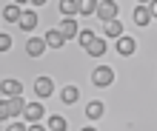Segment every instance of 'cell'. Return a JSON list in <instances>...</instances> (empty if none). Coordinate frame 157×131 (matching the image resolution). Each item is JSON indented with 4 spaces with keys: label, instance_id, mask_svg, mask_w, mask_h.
Instances as JSON below:
<instances>
[{
    "label": "cell",
    "instance_id": "cell-23",
    "mask_svg": "<svg viewBox=\"0 0 157 131\" xmlns=\"http://www.w3.org/2000/svg\"><path fill=\"white\" fill-rule=\"evenodd\" d=\"M9 100H0V120H9Z\"/></svg>",
    "mask_w": 157,
    "mask_h": 131
},
{
    "label": "cell",
    "instance_id": "cell-24",
    "mask_svg": "<svg viewBox=\"0 0 157 131\" xmlns=\"http://www.w3.org/2000/svg\"><path fill=\"white\" fill-rule=\"evenodd\" d=\"M6 131H26V125H23V123H9Z\"/></svg>",
    "mask_w": 157,
    "mask_h": 131
},
{
    "label": "cell",
    "instance_id": "cell-21",
    "mask_svg": "<svg viewBox=\"0 0 157 131\" xmlns=\"http://www.w3.org/2000/svg\"><path fill=\"white\" fill-rule=\"evenodd\" d=\"M77 40H80V46H89L91 40H94V32H89V29H80V32H77Z\"/></svg>",
    "mask_w": 157,
    "mask_h": 131
},
{
    "label": "cell",
    "instance_id": "cell-17",
    "mask_svg": "<svg viewBox=\"0 0 157 131\" xmlns=\"http://www.w3.org/2000/svg\"><path fill=\"white\" fill-rule=\"evenodd\" d=\"M103 34L106 37H120V34H123V23H117V17H114V20H109L103 26Z\"/></svg>",
    "mask_w": 157,
    "mask_h": 131
},
{
    "label": "cell",
    "instance_id": "cell-15",
    "mask_svg": "<svg viewBox=\"0 0 157 131\" xmlns=\"http://www.w3.org/2000/svg\"><path fill=\"white\" fill-rule=\"evenodd\" d=\"M103 111H106L103 103H100V100H91L89 106H86V117L89 120H100V117H103Z\"/></svg>",
    "mask_w": 157,
    "mask_h": 131
},
{
    "label": "cell",
    "instance_id": "cell-22",
    "mask_svg": "<svg viewBox=\"0 0 157 131\" xmlns=\"http://www.w3.org/2000/svg\"><path fill=\"white\" fill-rule=\"evenodd\" d=\"M12 49V37L9 34H0V51H9Z\"/></svg>",
    "mask_w": 157,
    "mask_h": 131
},
{
    "label": "cell",
    "instance_id": "cell-16",
    "mask_svg": "<svg viewBox=\"0 0 157 131\" xmlns=\"http://www.w3.org/2000/svg\"><path fill=\"white\" fill-rule=\"evenodd\" d=\"M77 97H80V88L77 86H66V88L60 91V100L69 103V106H71V103H77Z\"/></svg>",
    "mask_w": 157,
    "mask_h": 131
},
{
    "label": "cell",
    "instance_id": "cell-9",
    "mask_svg": "<svg viewBox=\"0 0 157 131\" xmlns=\"http://www.w3.org/2000/svg\"><path fill=\"white\" fill-rule=\"evenodd\" d=\"M43 51H46V40H40V37H32V40L26 43V54H29V57H40Z\"/></svg>",
    "mask_w": 157,
    "mask_h": 131
},
{
    "label": "cell",
    "instance_id": "cell-2",
    "mask_svg": "<svg viewBox=\"0 0 157 131\" xmlns=\"http://www.w3.org/2000/svg\"><path fill=\"white\" fill-rule=\"evenodd\" d=\"M103 23H109V20H114L117 17V3L114 0H97V12H94Z\"/></svg>",
    "mask_w": 157,
    "mask_h": 131
},
{
    "label": "cell",
    "instance_id": "cell-6",
    "mask_svg": "<svg viewBox=\"0 0 157 131\" xmlns=\"http://www.w3.org/2000/svg\"><path fill=\"white\" fill-rule=\"evenodd\" d=\"M0 91L6 97H17V94H23V83L20 80H3L0 83Z\"/></svg>",
    "mask_w": 157,
    "mask_h": 131
},
{
    "label": "cell",
    "instance_id": "cell-10",
    "mask_svg": "<svg viewBox=\"0 0 157 131\" xmlns=\"http://www.w3.org/2000/svg\"><path fill=\"white\" fill-rule=\"evenodd\" d=\"M43 40H46V49H60V46L66 43V37H63L57 29H52V32H46V37H43Z\"/></svg>",
    "mask_w": 157,
    "mask_h": 131
},
{
    "label": "cell",
    "instance_id": "cell-5",
    "mask_svg": "<svg viewBox=\"0 0 157 131\" xmlns=\"http://www.w3.org/2000/svg\"><path fill=\"white\" fill-rule=\"evenodd\" d=\"M34 94H37V97L54 94V83H52L49 77H37V80H34Z\"/></svg>",
    "mask_w": 157,
    "mask_h": 131
},
{
    "label": "cell",
    "instance_id": "cell-3",
    "mask_svg": "<svg viewBox=\"0 0 157 131\" xmlns=\"http://www.w3.org/2000/svg\"><path fill=\"white\" fill-rule=\"evenodd\" d=\"M43 114H46V111H43L40 103H26V108H23V114H20V117L26 120V123H40Z\"/></svg>",
    "mask_w": 157,
    "mask_h": 131
},
{
    "label": "cell",
    "instance_id": "cell-7",
    "mask_svg": "<svg viewBox=\"0 0 157 131\" xmlns=\"http://www.w3.org/2000/svg\"><path fill=\"white\" fill-rule=\"evenodd\" d=\"M37 14H34V12H23L20 14V20H17V26H20V29L23 32H34V29H37Z\"/></svg>",
    "mask_w": 157,
    "mask_h": 131
},
{
    "label": "cell",
    "instance_id": "cell-20",
    "mask_svg": "<svg viewBox=\"0 0 157 131\" xmlns=\"http://www.w3.org/2000/svg\"><path fill=\"white\" fill-rule=\"evenodd\" d=\"M49 131H66V120H63L60 114L49 117Z\"/></svg>",
    "mask_w": 157,
    "mask_h": 131
},
{
    "label": "cell",
    "instance_id": "cell-30",
    "mask_svg": "<svg viewBox=\"0 0 157 131\" xmlns=\"http://www.w3.org/2000/svg\"><path fill=\"white\" fill-rule=\"evenodd\" d=\"M83 131H94V128H83Z\"/></svg>",
    "mask_w": 157,
    "mask_h": 131
},
{
    "label": "cell",
    "instance_id": "cell-29",
    "mask_svg": "<svg viewBox=\"0 0 157 131\" xmlns=\"http://www.w3.org/2000/svg\"><path fill=\"white\" fill-rule=\"evenodd\" d=\"M14 3H20V6H23V3H29V0H14Z\"/></svg>",
    "mask_w": 157,
    "mask_h": 131
},
{
    "label": "cell",
    "instance_id": "cell-26",
    "mask_svg": "<svg viewBox=\"0 0 157 131\" xmlns=\"http://www.w3.org/2000/svg\"><path fill=\"white\" fill-rule=\"evenodd\" d=\"M26 131H46V128H43V125H40V123H32V125H29V128H26Z\"/></svg>",
    "mask_w": 157,
    "mask_h": 131
},
{
    "label": "cell",
    "instance_id": "cell-12",
    "mask_svg": "<svg viewBox=\"0 0 157 131\" xmlns=\"http://www.w3.org/2000/svg\"><path fill=\"white\" fill-rule=\"evenodd\" d=\"M132 17H134V23H137V26H149L151 12H149V6H143V3H140V6L134 9V14H132Z\"/></svg>",
    "mask_w": 157,
    "mask_h": 131
},
{
    "label": "cell",
    "instance_id": "cell-27",
    "mask_svg": "<svg viewBox=\"0 0 157 131\" xmlns=\"http://www.w3.org/2000/svg\"><path fill=\"white\" fill-rule=\"evenodd\" d=\"M29 3H34V6H43V3H46V0H29Z\"/></svg>",
    "mask_w": 157,
    "mask_h": 131
},
{
    "label": "cell",
    "instance_id": "cell-11",
    "mask_svg": "<svg viewBox=\"0 0 157 131\" xmlns=\"http://www.w3.org/2000/svg\"><path fill=\"white\" fill-rule=\"evenodd\" d=\"M86 51L91 54V57H103V54H106V40H103V37H94V40L86 46Z\"/></svg>",
    "mask_w": 157,
    "mask_h": 131
},
{
    "label": "cell",
    "instance_id": "cell-28",
    "mask_svg": "<svg viewBox=\"0 0 157 131\" xmlns=\"http://www.w3.org/2000/svg\"><path fill=\"white\" fill-rule=\"evenodd\" d=\"M137 3H143V6H149V3H151V0H137Z\"/></svg>",
    "mask_w": 157,
    "mask_h": 131
},
{
    "label": "cell",
    "instance_id": "cell-19",
    "mask_svg": "<svg viewBox=\"0 0 157 131\" xmlns=\"http://www.w3.org/2000/svg\"><path fill=\"white\" fill-rule=\"evenodd\" d=\"M60 12L66 17H75L77 14V0H60Z\"/></svg>",
    "mask_w": 157,
    "mask_h": 131
},
{
    "label": "cell",
    "instance_id": "cell-8",
    "mask_svg": "<svg viewBox=\"0 0 157 131\" xmlns=\"http://www.w3.org/2000/svg\"><path fill=\"white\" fill-rule=\"evenodd\" d=\"M134 49H137L134 37H123V34L117 37V51L123 54V57H128V54H134Z\"/></svg>",
    "mask_w": 157,
    "mask_h": 131
},
{
    "label": "cell",
    "instance_id": "cell-25",
    "mask_svg": "<svg viewBox=\"0 0 157 131\" xmlns=\"http://www.w3.org/2000/svg\"><path fill=\"white\" fill-rule=\"evenodd\" d=\"M149 12H151V17H157V0H151V3H149Z\"/></svg>",
    "mask_w": 157,
    "mask_h": 131
},
{
    "label": "cell",
    "instance_id": "cell-14",
    "mask_svg": "<svg viewBox=\"0 0 157 131\" xmlns=\"http://www.w3.org/2000/svg\"><path fill=\"white\" fill-rule=\"evenodd\" d=\"M20 14H23V9H20V3H9L6 9H3V17L9 23H17L20 20Z\"/></svg>",
    "mask_w": 157,
    "mask_h": 131
},
{
    "label": "cell",
    "instance_id": "cell-13",
    "mask_svg": "<svg viewBox=\"0 0 157 131\" xmlns=\"http://www.w3.org/2000/svg\"><path fill=\"white\" fill-rule=\"evenodd\" d=\"M23 108H26V100H23V94L9 97V114H12V117H20V114H23Z\"/></svg>",
    "mask_w": 157,
    "mask_h": 131
},
{
    "label": "cell",
    "instance_id": "cell-1",
    "mask_svg": "<svg viewBox=\"0 0 157 131\" xmlns=\"http://www.w3.org/2000/svg\"><path fill=\"white\" fill-rule=\"evenodd\" d=\"M91 83H94L97 88L112 86V83H114V71L109 69V66H100V69H94V71H91Z\"/></svg>",
    "mask_w": 157,
    "mask_h": 131
},
{
    "label": "cell",
    "instance_id": "cell-4",
    "mask_svg": "<svg viewBox=\"0 0 157 131\" xmlns=\"http://www.w3.org/2000/svg\"><path fill=\"white\" fill-rule=\"evenodd\" d=\"M57 32L63 34V37H66V40H71V37H77V20H75V17H63V20H60V26H57Z\"/></svg>",
    "mask_w": 157,
    "mask_h": 131
},
{
    "label": "cell",
    "instance_id": "cell-18",
    "mask_svg": "<svg viewBox=\"0 0 157 131\" xmlns=\"http://www.w3.org/2000/svg\"><path fill=\"white\" fill-rule=\"evenodd\" d=\"M77 12L80 14H94L97 12V0H77Z\"/></svg>",
    "mask_w": 157,
    "mask_h": 131
}]
</instances>
